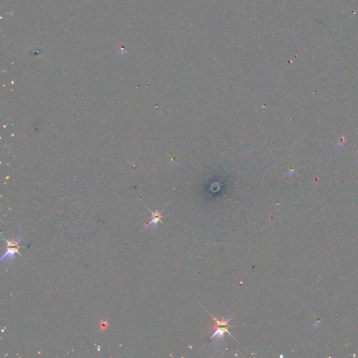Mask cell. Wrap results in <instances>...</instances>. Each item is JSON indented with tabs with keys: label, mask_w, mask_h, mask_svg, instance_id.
I'll list each match as a JSON object with an SVG mask.
<instances>
[{
	"label": "cell",
	"mask_w": 358,
	"mask_h": 358,
	"mask_svg": "<svg viewBox=\"0 0 358 358\" xmlns=\"http://www.w3.org/2000/svg\"><path fill=\"white\" fill-rule=\"evenodd\" d=\"M21 247L22 246H18L17 247H15V248H12L11 246H8L6 249V252H5L4 254L3 255V256L2 257L1 260H3L4 259H7L9 262H12L13 260L14 259L15 255L16 253L19 254L20 256H22L18 251V248H21Z\"/></svg>",
	"instance_id": "7a4b0ae2"
},
{
	"label": "cell",
	"mask_w": 358,
	"mask_h": 358,
	"mask_svg": "<svg viewBox=\"0 0 358 358\" xmlns=\"http://www.w3.org/2000/svg\"><path fill=\"white\" fill-rule=\"evenodd\" d=\"M100 326H101V329H104L107 328L108 326V321H102L101 324H100Z\"/></svg>",
	"instance_id": "5b68a950"
},
{
	"label": "cell",
	"mask_w": 358,
	"mask_h": 358,
	"mask_svg": "<svg viewBox=\"0 0 358 358\" xmlns=\"http://www.w3.org/2000/svg\"><path fill=\"white\" fill-rule=\"evenodd\" d=\"M152 220H151L150 223H148V224H146L144 227V230L146 229L147 227H148L149 226H154L155 227L158 225V224L159 223H162V218L163 216L162 215V213L159 212L158 211H155V212H153L152 211Z\"/></svg>",
	"instance_id": "3957f363"
},
{
	"label": "cell",
	"mask_w": 358,
	"mask_h": 358,
	"mask_svg": "<svg viewBox=\"0 0 358 358\" xmlns=\"http://www.w3.org/2000/svg\"><path fill=\"white\" fill-rule=\"evenodd\" d=\"M211 316H212L213 318L212 320L214 321V323H213L212 326V328L214 329V333H213V335L210 337V339H212L213 338L223 339L224 336H225V333L230 334V336L233 338L232 335H231L230 332L228 330V328L232 327V325L229 324V322L231 320V319L233 318V316L230 317V318H228L227 320L224 318V317L221 319V320H218V319L215 318V317L213 316L212 315H211Z\"/></svg>",
	"instance_id": "6da1fadb"
},
{
	"label": "cell",
	"mask_w": 358,
	"mask_h": 358,
	"mask_svg": "<svg viewBox=\"0 0 358 358\" xmlns=\"http://www.w3.org/2000/svg\"><path fill=\"white\" fill-rule=\"evenodd\" d=\"M5 239V241L8 244L7 246H18V243L20 242V241L22 240V238H18V236H16L13 239L12 241H9L6 239L5 238H4Z\"/></svg>",
	"instance_id": "277c9868"
}]
</instances>
